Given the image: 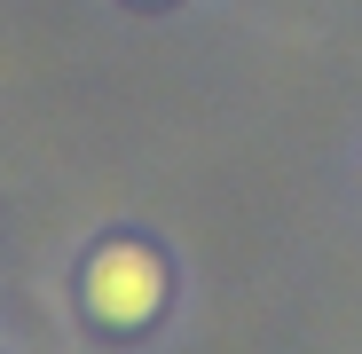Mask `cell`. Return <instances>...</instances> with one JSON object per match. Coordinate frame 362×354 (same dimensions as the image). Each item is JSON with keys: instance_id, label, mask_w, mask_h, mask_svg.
Wrapping results in <instances>:
<instances>
[{"instance_id": "1", "label": "cell", "mask_w": 362, "mask_h": 354, "mask_svg": "<svg viewBox=\"0 0 362 354\" xmlns=\"http://www.w3.org/2000/svg\"><path fill=\"white\" fill-rule=\"evenodd\" d=\"M158 300H165V268H158V252H142V244H103V252L87 260V307H95L103 323L134 331V323L158 315Z\"/></svg>"}]
</instances>
